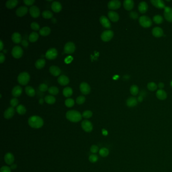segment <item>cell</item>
I'll use <instances>...</instances> for the list:
<instances>
[{"mask_svg": "<svg viewBox=\"0 0 172 172\" xmlns=\"http://www.w3.org/2000/svg\"><path fill=\"white\" fill-rule=\"evenodd\" d=\"M5 55L2 53H0V63H3L5 61Z\"/></svg>", "mask_w": 172, "mask_h": 172, "instance_id": "obj_56", "label": "cell"}, {"mask_svg": "<svg viewBox=\"0 0 172 172\" xmlns=\"http://www.w3.org/2000/svg\"><path fill=\"white\" fill-rule=\"evenodd\" d=\"M45 102L49 105L54 104L55 102V98L53 95H47L44 98Z\"/></svg>", "mask_w": 172, "mask_h": 172, "instance_id": "obj_36", "label": "cell"}, {"mask_svg": "<svg viewBox=\"0 0 172 172\" xmlns=\"http://www.w3.org/2000/svg\"><path fill=\"white\" fill-rule=\"evenodd\" d=\"M152 33L154 37H161L164 34L163 30L159 27H154L152 31Z\"/></svg>", "mask_w": 172, "mask_h": 172, "instance_id": "obj_21", "label": "cell"}, {"mask_svg": "<svg viewBox=\"0 0 172 172\" xmlns=\"http://www.w3.org/2000/svg\"><path fill=\"white\" fill-rule=\"evenodd\" d=\"M130 93H131V94H132L134 96H135V95H137L138 92H139V88H138V86H137V85H133L132 86H131V87H130Z\"/></svg>", "mask_w": 172, "mask_h": 172, "instance_id": "obj_39", "label": "cell"}, {"mask_svg": "<svg viewBox=\"0 0 172 172\" xmlns=\"http://www.w3.org/2000/svg\"><path fill=\"white\" fill-rule=\"evenodd\" d=\"M31 28L34 31H38L39 29L40 26L39 24L37 23V22H33L31 23Z\"/></svg>", "mask_w": 172, "mask_h": 172, "instance_id": "obj_49", "label": "cell"}, {"mask_svg": "<svg viewBox=\"0 0 172 172\" xmlns=\"http://www.w3.org/2000/svg\"><path fill=\"white\" fill-rule=\"evenodd\" d=\"M139 22L140 24L143 27L148 28L151 26L152 25V21L148 17L146 16H142L139 20Z\"/></svg>", "mask_w": 172, "mask_h": 172, "instance_id": "obj_4", "label": "cell"}, {"mask_svg": "<svg viewBox=\"0 0 172 172\" xmlns=\"http://www.w3.org/2000/svg\"><path fill=\"white\" fill-rule=\"evenodd\" d=\"M17 0H8L6 3V6L9 9H13L18 4Z\"/></svg>", "mask_w": 172, "mask_h": 172, "instance_id": "obj_31", "label": "cell"}, {"mask_svg": "<svg viewBox=\"0 0 172 172\" xmlns=\"http://www.w3.org/2000/svg\"><path fill=\"white\" fill-rule=\"evenodd\" d=\"M82 117L85 119H89L90 118L92 117V112L91 111L89 110H87L83 112L82 115Z\"/></svg>", "mask_w": 172, "mask_h": 172, "instance_id": "obj_45", "label": "cell"}, {"mask_svg": "<svg viewBox=\"0 0 172 172\" xmlns=\"http://www.w3.org/2000/svg\"><path fill=\"white\" fill-rule=\"evenodd\" d=\"M114 36V32L111 30H107L103 31L101 34V38L104 42H109Z\"/></svg>", "mask_w": 172, "mask_h": 172, "instance_id": "obj_5", "label": "cell"}, {"mask_svg": "<svg viewBox=\"0 0 172 172\" xmlns=\"http://www.w3.org/2000/svg\"><path fill=\"white\" fill-rule=\"evenodd\" d=\"M80 90L83 94H88L90 92V87L86 82H82L80 85Z\"/></svg>", "mask_w": 172, "mask_h": 172, "instance_id": "obj_12", "label": "cell"}, {"mask_svg": "<svg viewBox=\"0 0 172 172\" xmlns=\"http://www.w3.org/2000/svg\"><path fill=\"white\" fill-rule=\"evenodd\" d=\"M137 103L138 100L137 98L134 97H130L126 100V105L129 107L132 108L137 105Z\"/></svg>", "mask_w": 172, "mask_h": 172, "instance_id": "obj_23", "label": "cell"}, {"mask_svg": "<svg viewBox=\"0 0 172 172\" xmlns=\"http://www.w3.org/2000/svg\"><path fill=\"white\" fill-rule=\"evenodd\" d=\"M23 49L19 45L15 46L12 50V55L15 58L19 59L23 55Z\"/></svg>", "mask_w": 172, "mask_h": 172, "instance_id": "obj_6", "label": "cell"}, {"mask_svg": "<svg viewBox=\"0 0 172 172\" xmlns=\"http://www.w3.org/2000/svg\"><path fill=\"white\" fill-rule=\"evenodd\" d=\"M58 82L62 85H66L69 82V79L67 76L62 75L58 77Z\"/></svg>", "mask_w": 172, "mask_h": 172, "instance_id": "obj_20", "label": "cell"}, {"mask_svg": "<svg viewBox=\"0 0 172 172\" xmlns=\"http://www.w3.org/2000/svg\"><path fill=\"white\" fill-rule=\"evenodd\" d=\"M22 92V88L21 86L19 85L15 86L13 88L12 90V94L16 98L19 97L21 94Z\"/></svg>", "mask_w": 172, "mask_h": 172, "instance_id": "obj_24", "label": "cell"}, {"mask_svg": "<svg viewBox=\"0 0 172 172\" xmlns=\"http://www.w3.org/2000/svg\"><path fill=\"white\" fill-rule=\"evenodd\" d=\"M99 154L102 157H107L109 154V150L107 148H102L99 150Z\"/></svg>", "mask_w": 172, "mask_h": 172, "instance_id": "obj_38", "label": "cell"}, {"mask_svg": "<svg viewBox=\"0 0 172 172\" xmlns=\"http://www.w3.org/2000/svg\"><path fill=\"white\" fill-rule=\"evenodd\" d=\"M43 102H44V100L43 98H40L39 100V104L41 105L43 104Z\"/></svg>", "mask_w": 172, "mask_h": 172, "instance_id": "obj_63", "label": "cell"}, {"mask_svg": "<svg viewBox=\"0 0 172 172\" xmlns=\"http://www.w3.org/2000/svg\"><path fill=\"white\" fill-rule=\"evenodd\" d=\"M17 80L21 85H26L30 80V75L26 72H23L19 74Z\"/></svg>", "mask_w": 172, "mask_h": 172, "instance_id": "obj_3", "label": "cell"}, {"mask_svg": "<svg viewBox=\"0 0 172 172\" xmlns=\"http://www.w3.org/2000/svg\"><path fill=\"white\" fill-rule=\"evenodd\" d=\"M0 45H1V48H0V50H2L3 49V47H4V44H3V43L2 42V40H0Z\"/></svg>", "mask_w": 172, "mask_h": 172, "instance_id": "obj_61", "label": "cell"}, {"mask_svg": "<svg viewBox=\"0 0 172 172\" xmlns=\"http://www.w3.org/2000/svg\"><path fill=\"white\" fill-rule=\"evenodd\" d=\"M42 16L44 18H51L53 16V14L49 10H45L42 13Z\"/></svg>", "mask_w": 172, "mask_h": 172, "instance_id": "obj_42", "label": "cell"}, {"mask_svg": "<svg viewBox=\"0 0 172 172\" xmlns=\"http://www.w3.org/2000/svg\"><path fill=\"white\" fill-rule=\"evenodd\" d=\"M85 98L83 95L79 96L76 99V103L78 105L83 104L85 102Z\"/></svg>", "mask_w": 172, "mask_h": 172, "instance_id": "obj_46", "label": "cell"}, {"mask_svg": "<svg viewBox=\"0 0 172 172\" xmlns=\"http://www.w3.org/2000/svg\"><path fill=\"white\" fill-rule=\"evenodd\" d=\"M143 97H142L141 95H140V96L138 97V98L137 100H138V102H141L143 100Z\"/></svg>", "mask_w": 172, "mask_h": 172, "instance_id": "obj_62", "label": "cell"}, {"mask_svg": "<svg viewBox=\"0 0 172 172\" xmlns=\"http://www.w3.org/2000/svg\"><path fill=\"white\" fill-rule=\"evenodd\" d=\"M139 11L141 13L146 12L148 10V5L147 3L145 2H141L138 5Z\"/></svg>", "mask_w": 172, "mask_h": 172, "instance_id": "obj_27", "label": "cell"}, {"mask_svg": "<svg viewBox=\"0 0 172 172\" xmlns=\"http://www.w3.org/2000/svg\"><path fill=\"white\" fill-rule=\"evenodd\" d=\"M63 95L65 97L68 98V97H71L72 95L73 90L70 87H66L64 88L63 91Z\"/></svg>", "mask_w": 172, "mask_h": 172, "instance_id": "obj_32", "label": "cell"}, {"mask_svg": "<svg viewBox=\"0 0 172 172\" xmlns=\"http://www.w3.org/2000/svg\"><path fill=\"white\" fill-rule=\"evenodd\" d=\"M16 111L20 115H24L26 112V109L24 105H18L16 108Z\"/></svg>", "mask_w": 172, "mask_h": 172, "instance_id": "obj_37", "label": "cell"}, {"mask_svg": "<svg viewBox=\"0 0 172 172\" xmlns=\"http://www.w3.org/2000/svg\"><path fill=\"white\" fill-rule=\"evenodd\" d=\"M50 32V29L48 26H45L39 30V33L43 36H47Z\"/></svg>", "mask_w": 172, "mask_h": 172, "instance_id": "obj_34", "label": "cell"}, {"mask_svg": "<svg viewBox=\"0 0 172 172\" xmlns=\"http://www.w3.org/2000/svg\"><path fill=\"white\" fill-rule=\"evenodd\" d=\"M38 88H39V89L41 92H43L47 91L49 89L48 88V85L46 84H45V83H42V84H41L39 85Z\"/></svg>", "mask_w": 172, "mask_h": 172, "instance_id": "obj_48", "label": "cell"}, {"mask_svg": "<svg viewBox=\"0 0 172 172\" xmlns=\"http://www.w3.org/2000/svg\"><path fill=\"white\" fill-rule=\"evenodd\" d=\"M29 13L33 18H37L40 15V10L37 6H32L29 8Z\"/></svg>", "mask_w": 172, "mask_h": 172, "instance_id": "obj_15", "label": "cell"}, {"mask_svg": "<svg viewBox=\"0 0 172 172\" xmlns=\"http://www.w3.org/2000/svg\"><path fill=\"white\" fill-rule=\"evenodd\" d=\"M99 21L104 27L106 28H110L111 27V24L110 21L108 18L105 16H102L99 18Z\"/></svg>", "mask_w": 172, "mask_h": 172, "instance_id": "obj_16", "label": "cell"}, {"mask_svg": "<svg viewBox=\"0 0 172 172\" xmlns=\"http://www.w3.org/2000/svg\"><path fill=\"white\" fill-rule=\"evenodd\" d=\"M12 40L14 43H20L21 41V34L17 32H14L12 35Z\"/></svg>", "mask_w": 172, "mask_h": 172, "instance_id": "obj_28", "label": "cell"}, {"mask_svg": "<svg viewBox=\"0 0 172 172\" xmlns=\"http://www.w3.org/2000/svg\"><path fill=\"white\" fill-rule=\"evenodd\" d=\"M81 127L86 132H90L93 130L92 123L87 120H83L81 123Z\"/></svg>", "mask_w": 172, "mask_h": 172, "instance_id": "obj_7", "label": "cell"}, {"mask_svg": "<svg viewBox=\"0 0 172 172\" xmlns=\"http://www.w3.org/2000/svg\"><path fill=\"white\" fill-rule=\"evenodd\" d=\"M130 17L133 19H136L138 17V14L134 11H132L130 13Z\"/></svg>", "mask_w": 172, "mask_h": 172, "instance_id": "obj_53", "label": "cell"}, {"mask_svg": "<svg viewBox=\"0 0 172 172\" xmlns=\"http://www.w3.org/2000/svg\"><path fill=\"white\" fill-rule=\"evenodd\" d=\"M150 2L154 6L158 9H165L166 7L165 2L161 0H151Z\"/></svg>", "mask_w": 172, "mask_h": 172, "instance_id": "obj_17", "label": "cell"}, {"mask_svg": "<svg viewBox=\"0 0 172 172\" xmlns=\"http://www.w3.org/2000/svg\"><path fill=\"white\" fill-rule=\"evenodd\" d=\"M23 2L26 5L31 6L34 3L35 1L34 0H24Z\"/></svg>", "mask_w": 172, "mask_h": 172, "instance_id": "obj_54", "label": "cell"}, {"mask_svg": "<svg viewBox=\"0 0 172 172\" xmlns=\"http://www.w3.org/2000/svg\"><path fill=\"white\" fill-rule=\"evenodd\" d=\"M65 104L66 107H67L68 108L72 107L74 105V99L71 98H67V99H66L65 102Z\"/></svg>", "mask_w": 172, "mask_h": 172, "instance_id": "obj_43", "label": "cell"}, {"mask_svg": "<svg viewBox=\"0 0 172 172\" xmlns=\"http://www.w3.org/2000/svg\"><path fill=\"white\" fill-rule=\"evenodd\" d=\"M153 20H154V22L156 24H160L163 23V18L161 15H157L154 16L153 17Z\"/></svg>", "mask_w": 172, "mask_h": 172, "instance_id": "obj_40", "label": "cell"}, {"mask_svg": "<svg viewBox=\"0 0 172 172\" xmlns=\"http://www.w3.org/2000/svg\"><path fill=\"white\" fill-rule=\"evenodd\" d=\"M38 37H39V36H38V34L37 33V32H32L29 34L28 39H29V41L33 43V42H36L37 41Z\"/></svg>", "mask_w": 172, "mask_h": 172, "instance_id": "obj_35", "label": "cell"}, {"mask_svg": "<svg viewBox=\"0 0 172 172\" xmlns=\"http://www.w3.org/2000/svg\"><path fill=\"white\" fill-rule=\"evenodd\" d=\"M49 72L55 76H58L61 74V69L56 66H51L49 68Z\"/></svg>", "mask_w": 172, "mask_h": 172, "instance_id": "obj_22", "label": "cell"}, {"mask_svg": "<svg viewBox=\"0 0 172 172\" xmlns=\"http://www.w3.org/2000/svg\"><path fill=\"white\" fill-rule=\"evenodd\" d=\"M102 133H103V135H105V136H107L108 134V131L105 129H103L102 130Z\"/></svg>", "mask_w": 172, "mask_h": 172, "instance_id": "obj_60", "label": "cell"}, {"mask_svg": "<svg viewBox=\"0 0 172 172\" xmlns=\"http://www.w3.org/2000/svg\"><path fill=\"white\" fill-rule=\"evenodd\" d=\"M28 123L31 128L39 129L43 126V120L41 117L37 116H31L28 119Z\"/></svg>", "mask_w": 172, "mask_h": 172, "instance_id": "obj_1", "label": "cell"}, {"mask_svg": "<svg viewBox=\"0 0 172 172\" xmlns=\"http://www.w3.org/2000/svg\"><path fill=\"white\" fill-rule=\"evenodd\" d=\"M18 104V100L16 98H12L10 100V105L12 107H15Z\"/></svg>", "mask_w": 172, "mask_h": 172, "instance_id": "obj_50", "label": "cell"}, {"mask_svg": "<svg viewBox=\"0 0 172 172\" xmlns=\"http://www.w3.org/2000/svg\"><path fill=\"white\" fill-rule=\"evenodd\" d=\"M156 96L160 100H165L167 97V94L163 89H159L156 93Z\"/></svg>", "mask_w": 172, "mask_h": 172, "instance_id": "obj_29", "label": "cell"}, {"mask_svg": "<svg viewBox=\"0 0 172 172\" xmlns=\"http://www.w3.org/2000/svg\"><path fill=\"white\" fill-rule=\"evenodd\" d=\"M51 7L52 10L55 12H59L62 9L61 4L58 1H54L52 3Z\"/></svg>", "mask_w": 172, "mask_h": 172, "instance_id": "obj_25", "label": "cell"}, {"mask_svg": "<svg viewBox=\"0 0 172 172\" xmlns=\"http://www.w3.org/2000/svg\"><path fill=\"white\" fill-rule=\"evenodd\" d=\"M45 61L43 59H39L37 60L35 63L36 67L38 69H42L45 66Z\"/></svg>", "mask_w": 172, "mask_h": 172, "instance_id": "obj_33", "label": "cell"}, {"mask_svg": "<svg viewBox=\"0 0 172 172\" xmlns=\"http://www.w3.org/2000/svg\"><path fill=\"white\" fill-rule=\"evenodd\" d=\"M90 151L92 154H96L98 151V146L96 145H92L90 147Z\"/></svg>", "mask_w": 172, "mask_h": 172, "instance_id": "obj_52", "label": "cell"}, {"mask_svg": "<svg viewBox=\"0 0 172 172\" xmlns=\"http://www.w3.org/2000/svg\"><path fill=\"white\" fill-rule=\"evenodd\" d=\"M172 85V82H171V86Z\"/></svg>", "mask_w": 172, "mask_h": 172, "instance_id": "obj_64", "label": "cell"}, {"mask_svg": "<svg viewBox=\"0 0 172 172\" xmlns=\"http://www.w3.org/2000/svg\"><path fill=\"white\" fill-rule=\"evenodd\" d=\"M15 113V110L14 108L12 107H9L5 111L4 113V117L6 119H11L14 116Z\"/></svg>", "mask_w": 172, "mask_h": 172, "instance_id": "obj_13", "label": "cell"}, {"mask_svg": "<svg viewBox=\"0 0 172 172\" xmlns=\"http://www.w3.org/2000/svg\"><path fill=\"white\" fill-rule=\"evenodd\" d=\"M147 87H148V89L150 90V91H154L158 88L157 85L154 82H149V83H148Z\"/></svg>", "mask_w": 172, "mask_h": 172, "instance_id": "obj_44", "label": "cell"}, {"mask_svg": "<svg viewBox=\"0 0 172 172\" xmlns=\"http://www.w3.org/2000/svg\"><path fill=\"white\" fill-rule=\"evenodd\" d=\"M108 16L113 22H117L119 19V14L117 12L113 11H110L108 12Z\"/></svg>", "mask_w": 172, "mask_h": 172, "instance_id": "obj_26", "label": "cell"}, {"mask_svg": "<svg viewBox=\"0 0 172 172\" xmlns=\"http://www.w3.org/2000/svg\"><path fill=\"white\" fill-rule=\"evenodd\" d=\"M123 6L126 10L130 11L133 8L134 3L132 0H125L123 3Z\"/></svg>", "mask_w": 172, "mask_h": 172, "instance_id": "obj_18", "label": "cell"}, {"mask_svg": "<svg viewBox=\"0 0 172 172\" xmlns=\"http://www.w3.org/2000/svg\"><path fill=\"white\" fill-rule=\"evenodd\" d=\"M66 117L69 121L71 122L77 123L81 121L82 116L80 112L75 110L68 111L66 114Z\"/></svg>", "mask_w": 172, "mask_h": 172, "instance_id": "obj_2", "label": "cell"}, {"mask_svg": "<svg viewBox=\"0 0 172 172\" xmlns=\"http://www.w3.org/2000/svg\"><path fill=\"white\" fill-rule=\"evenodd\" d=\"M25 91L26 93L29 97H34L36 94V91L31 86H27L25 88Z\"/></svg>", "mask_w": 172, "mask_h": 172, "instance_id": "obj_30", "label": "cell"}, {"mask_svg": "<svg viewBox=\"0 0 172 172\" xmlns=\"http://www.w3.org/2000/svg\"><path fill=\"white\" fill-rule=\"evenodd\" d=\"M58 55V51L55 48H50L48 49L45 54V57L49 60H53Z\"/></svg>", "mask_w": 172, "mask_h": 172, "instance_id": "obj_8", "label": "cell"}, {"mask_svg": "<svg viewBox=\"0 0 172 172\" xmlns=\"http://www.w3.org/2000/svg\"><path fill=\"white\" fill-rule=\"evenodd\" d=\"M21 44L24 47V48H27L28 46V42L25 40V39H24L23 41H22L21 42Z\"/></svg>", "mask_w": 172, "mask_h": 172, "instance_id": "obj_57", "label": "cell"}, {"mask_svg": "<svg viewBox=\"0 0 172 172\" xmlns=\"http://www.w3.org/2000/svg\"><path fill=\"white\" fill-rule=\"evenodd\" d=\"M73 58L71 56H68L67 58H65V62L67 64L68 63H70L73 60Z\"/></svg>", "mask_w": 172, "mask_h": 172, "instance_id": "obj_55", "label": "cell"}, {"mask_svg": "<svg viewBox=\"0 0 172 172\" xmlns=\"http://www.w3.org/2000/svg\"><path fill=\"white\" fill-rule=\"evenodd\" d=\"M48 92L52 95H57L59 92V90L58 88L55 86H51L49 88Z\"/></svg>", "mask_w": 172, "mask_h": 172, "instance_id": "obj_41", "label": "cell"}, {"mask_svg": "<svg viewBox=\"0 0 172 172\" xmlns=\"http://www.w3.org/2000/svg\"><path fill=\"white\" fill-rule=\"evenodd\" d=\"M11 166L10 168H11V170H15V169L17 168V165L15 164H12V165H11Z\"/></svg>", "mask_w": 172, "mask_h": 172, "instance_id": "obj_58", "label": "cell"}, {"mask_svg": "<svg viewBox=\"0 0 172 172\" xmlns=\"http://www.w3.org/2000/svg\"><path fill=\"white\" fill-rule=\"evenodd\" d=\"M0 172H11V169L8 166H3L0 169Z\"/></svg>", "mask_w": 172, "mask_h": 172, "instance_id": "obj_51", "label": "cell"}, {"mask_svg": "<svg viewBox=\"0 0 172 172\" xmlns=\"http://www.w3.org/2000/svg\"><path fill=\"white\" fill-rule=\"evenodd\" d=\"M98 156L96 154H91L89 157V160L92 163H95L98 160Z\"/></svg>", "mask_w": 172, "mask_h": 172, "instance_id": "obj_47", "label": "cell"}, {"mask_svg": "<svg viewBox=\"0 0 172 172\" xmlns=\"http://www.w3.org/2000/svg\"><path fill=\"white\" fill-rule=\"evenodd\" d=\"M27 11L28 8L27 7H19L16 11V14L19 17H22L27 13Z\"/></svg>", "mask_w": 172, "mask_h": 172, "instance_id": "obj_19", "label": "cell"}, {"mask_svg": "<svg viewBox=\"0 0 172 172\" xmlns=\"http://www.w3.org/2000/svg\"><path fill=\"white\" fill-rule=\"evenodd\" d=\"M121 3L118 0H112L110 1L108 4V7L109 9L117 10L121 7Z\"/></svg>", "mask_w": 172, "mask_h": 172, "instance_id": "obj_10", "label": "cell"}, {"mask_svg": "<svg viewBox=\"0 0 172 172\" xmlns=\"http://www.w3.org/2000/svg\"><path fill=\"white\" fill-rule=\"evenodd\" d=\"M4 160L7 165H12L15 160L13 154L11 153H7L4 156Z\"/></svg>", "mask_w": 172, "mask_h": 172, "instance_id": "obj_14", "label": "cell"}, {"mask_svg": "<svg viewBox=\"0 0 172 172\" xmlns=\"http://www.w3.org/2000/svg\"><path fill=\"white\" fill-rule=\"evenodd\" d=\"M164 16L166 20L172 22V8L169 7H166L164 9Z\"/></svg>", "mask_w": 172, "mask_h": 172, "instance_id": "obj_11", "label": "cell"}, {"mask_svg": "<svg viewBox=\"0 0 172 172\" xmlns=\"http://www.w3.org/2000/svg\"><path fill=\"white\" fill-rule=\"evenodd\" d=\"M158 86L159 87V88L160 89H162V88H163L164 87V84L163 83H162V82H160L159 83Z\"/></svg>", "mask_w": 172, "mask_h": 172, "instance_id": "obj_59", "label": "cell"}, {"mask_svg": "<svg viewBox=\"0 0 172 172\" xmlns=\"http://www.w3.org/2000/svg\"><path fill=\"white\" fill-rule=\"evenodd\" d=\"M75 50V45L73 42H68L65 45L64 52L68 54H72Z\"/></svg>", "mask_w": 172, "mask_h": 172, "instance_id": "obj_9", "label": "cell"}]
</instances>
